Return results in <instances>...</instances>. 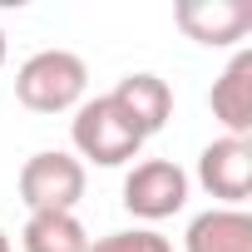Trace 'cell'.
Listing matches in <instances>:
<instances>
[{"instance_id": "3957f363", "label": "cell", "mask_w": 252, "mask_h": 252, "mask_svg": "<svg viewBox=\"0 0 252 252\" xmlns=\"http://www.w3.org/2000/svg\"><path fill=\"white\" fill-rule=\"evenodd\" d=\"M84 198V163L64 149L30 154L20 168V203L30 213H74Z\"/></svg>"}, {"instance_id": "9c48e42d", "label": "cell", "mask_w": 252, "mask_h": 252, "mask_svg": "<svg viewBox=\"0 0 252 252\" xmlns=\"http://www.w3.org/2000/svg\"><path fill=\"white\" fill-rule=\"evenodd\" d=\"M183 252H252V218L242 208H208L188 222Z\"/></svg>"}, {"instance_id": "52a82bcc", "label": "cell", "mask_w": 252, "mask_h": 252, "mask_svg": "<svg viewBox=\"0 0 252 252\" xmlns=\"http://www.w3.org/2000/svg\"><path fill=\"white\" fill-rule=\"evenodd\" d=\"M109 99L129 114V124H134L144 139H154L163 124L173 119V89H168V79H158V74H149V69L124 74V79L109 89Z\"/></svg>"}, {"instance_id": "7a4b0ae2", "label": "cell", "mask_w": 252, "mask_h": 252, "mask_svg": "<svg viewBox=\"0 0 252 252\" xmlns=\"http://www.w3.org/2000/svg\"><path fill=\"white\" fill-rule=\"evenodd\" d=\"M69 139H74V158H89L99 168H119V163H134L139 149H144V134L129 124L109 94L99 99H84L69 119Z\"/></svg>"}, {"instance_id": "5b68a950", "label": "cell", "mask_w": 252, "mask_h": 252, "mask_svg": "<svg viewBox=\"0 0 252 252\" xmlns=\"http://www.w3.org/2000/svg\"><path fill=\"white\" fill-rule=\"evenodd\" d=\"M198 183L222 208H242V198L252 193V144L247 139H227V134L213 139L198 154Z\"/></svg>"}, {"instance_id": "277c9868", "label": "cell", "mask_w": 252, "mask_h": 252, "mask_svg": "<svg viewBox=\"0 0 252 252\" xmlns=\"http://www.w3.org/2000/svg\"><path fill=\"white\" fill-rule=\"evenodd\" d=\"M183 203H188V173L173 158H144L124 178V208L144 222H163L183 213Z\"/></svg>"}, {"instance_id": "7c38bea8", "label": "cell", "mask_w": 252, "mask_h": 252, "mask_svg": "<svg viewBox=\"0 0 252 252\" xmlns=\"http://www.w3.org/2000/svg\"><path fill=\"white\" fill-rule=\"evenodd\" d=\"M0 252H10V237H5V227H0Z\"/></svg>"}, {"instance_id": "ba28073f", "label": "cell", "mask_w": 252, "mask_h": 252, "mask_svg": "<svg viewBox=\"0 0 252 252\" xmlns=\"http://www.w3.org/2000/svg\"><path fill=\"white\" fill-rule=\"evenodd\" d=\"M213 119L227 129V139H247L252 134V50H237L227 60V69L213 79Z\"/></svg>"}, {"instance_id": "8992f818", "label": "cell", "mask_w": 252, "mask_h": 252, "mask_svg": "<svg viewBox=\"0 0 252 252\" xmlns=\"http://www.w3.org/2000/svg\"><path fill=\"white\" fill-rule=\"evenodd\" d=\"M178 30L208 50H222V45H237L247 30H252V5L247 0H183L173 10Z\"/></svg>"}, {"instance_id": "4fadbf2b", "label": "cell", "mask_w": 252, "mask_h": 252, "mask_svg": "<svg viewBox=\"0 0 252 252\" xmlns=\"http://www.w3.org/2000/svg\"><path fill=\"white\" fill-rule=\"evenodd\" d=\"M0 64H5V30H0Z\"/></svg>"}, {"instance_id": "30bf717a", "label": "cell", "mask_w": 252, "mask_h": 252, "mask_svg": "<svg viewBox=\"0 0 252 252\" xmlns=\"http://www.w3.org/2000/svg\"><path fill=\"white\" fill-rule=\"evenodd\" d=\"M25 252H89V232L74 213H30L20 227Z\"/></svg>"}, {"instance_id": "6da1fadb", "label": "cell", "mask_w": 252, "mask_h": 252, "mask_svg": "<svg viewBox=\"0 0 252 252\" xmlns=\"http://www.w3.org/2000/svg\"><path fill=\"white\" fill-rule=\"evenodd\" d=\"M89 69L69 50H40L15 69V99L30 114H69L84 104Z\"/></svg>"}, {"instance_id": "8fae6325", "label": "cell", "mask_w": 252, "mask_h": 252, "mask_svg": "<svg viewBox=\"0 0 252 252\" xmlns=\"http://www.w3.org/2000/svg\"><path fill=\"white\" fill-rule=\"evenodd\" d=\"M89 252H173V242L154 227H124V232L89 237Z\"/></svg>"}]
</instances>
